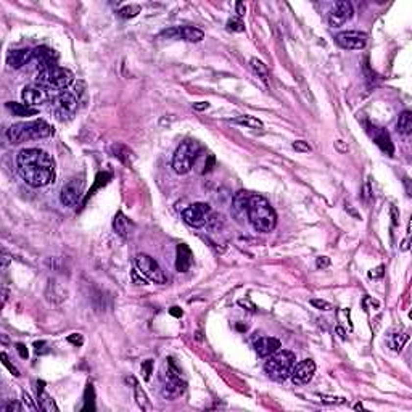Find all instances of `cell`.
I'll use <instances>...</instances> for the list:
<instances>
[{"mask_svg":"<svg viewBox=\"0 0 412 412\" xmlns=\"http://www.w3.org/2000/svg\"><path fill=\"white\" fill-rule=\"evenodd\" d=\"M16 166L21 179L29 187L39 189L55 180V161L41 148H23L16 156Z\"/></svg>","mask_w":412,"mask_h":412,"instance_id":"1","label":"cell"},{"mask_svg":"<svg viewBox=\"0 0 412 412\" xmlns=\"http://www.w3.org/2000/svg\"><path fill=\"white\" fill-rule=\"evenodd\" d=\"M246 218L253 225V229L258 230V232H272L275 225H277V214H275L274 208L270 206L267 198H264L263 195L250 196Z\"/></svg>","mask_w":412,"mask_h":412,"instance_id":"2","label":"cell"},{"mask_svg":"<svg viewBox=\"0 0 412 412\" xmlns=\"http://www.w3.org/2000/svg\"><path fill=\"white\" fill-rule=\"evenodd\" d=\"M50 135H53V127L44 120L16 122L13 126H10V129L7 131V139L13 145L27 142V140L47 139Z\"/></svg>","mask_w":412,"mask_h":412,"instance_id":"3","label":"cell"},{"mask_svg":"<svg viewBox=\"0 0 412 412\" xmlns=\"http://www.w3.org/2000/svg\"><path fill=\"white\" fill-rule=\"evenodd\" d=\"M160 385L161 394L166 399H176L185 391V382L180 377V372L172 363V359H166L160 370Z\"/></svg>","mask_w":412,"mask_h":412,"instance_id":"4","label":"cell"},{"mask_svg":"<svg viewBox=\"0 0 412 412\" xmlns=\"http://www.w3.org/2000/svg\"><path fill=\"white\" fill-rule=\"evenodd\" d=\"M296 364V354L289 349L274 353L269 356V361L264 364L266 374L275 382H285L291 374L293 365Z\"/></svg>","mask_w":412,"mask_h":412,"instance_id":"5","label":"cell"},{"mask_svg":"<svg viewBox=\"0 0 412 412\" xmlns=\"http://www.w3.org/2000/svg\"><path fill=\"white\" fill-rule=\"evenodd\" d=\"M74 81V74L63 66H52L48 70L41 71L36 77V84H39L45 90H63L70 87Z\"/></svg>","mask_w":412,"mask_h":412,"instance_id":"6","label":"cell"},{"mask_svg":"<svg viewBox=\"0 0 412 412\" xmlns=\"http://www.w3.org/2000/svg\"><path fill=\"white\" fill-rule=\"evenodd\" d=\"M198 151H200L198 142H195V140H185V142H182L177 146L176 153L172 156V169L177 174L190 172Z\"/></svg>","mask_w":412,"mask_h":412,"instance_id":"7","label":"cell"},{"mask_svg":"<svg viewBox=\"0 0 412 412\" xmlns=\"http://www.w3.org/2000/svg\"><path fill=\"white\" fill-rule=\"evenodd\" d=\"M135 267L142 275H145L146 279L155 282V284H166V275L165 270L161 269V266L151 256L145 255V253H139L135 256Z\"/></svg>","mask_w":412,"mask_h":412,"instance_id":"8","label":"cell"},{"mask_svg":"<svg viewBox=\"0 0 412 412\" xmlns=\"http://www.w3.org/2000/svg\"><path fill=\"white\" fill-rule=\"evenodd\" d=\"M211 206L208 203H194L182 211V219L195 229L203 227L210 219Z\"/></svg>","mask_w":412,"mask_h":412,"instance_id":"9","label":"cell"},{"mask_svg":"<svg viewBox=\"0 0 412 412\" xmlns=\"http://www.w3.org/2000/svg\"><path fill=\"white\" fill-rule=\"evenodd\" d=\"M77 103H79V100L74 94L61 92L58 97L53 100V113L61 121L70 120L77 110Z\"/></svg>","mask_w":412,"mask_h":412,"instance_id":"10","label":"cell"},{"mask_svg":"<svg viewBox=\"0 0 412 412\" xmlns=\"http://www.w3.org/2000/svg\"><path fill=\"white\" fill-rule=\"evenodd\" d=\"M335 42L346 50H363L367 44V34L361 31H343L335 36Z\"/></svg>","mask_w":412,"mask_h":412,"instance_id":"11","label":"cell"},{"mask_svg":"<svg viewBox=\"0 0 412 412\" xmlns=\"http://www.w3.org/2000/svg\"><path fill=\"white\" fill-rule=\"evenodd\" d=\"M84 190V182L81 179H71L70 182H66L60 190V201L63 206H76L77 201L81 200Z\"/></svg>","mask_w":412,"mask_h":412,"instance_id":"12","label":"cell"},{"mask_svg":"<svg viewBox=\"0 0 412 412\" xmlns=\"http://www.w3.org/2000/svg\"><path fill=\"white\" fill-rule=\"evenodd\" d=\"M314 374H315V363L313 359H304L293 365L290 377L295 385H306L308 382H311Z\"/></svg>","mask_w":412,"mask_h":412,"instance_id":"13","label":"cell"},{"mask_svg":"<svg viewBox=\"0 0 412 412\" xmlns=\"http://www.w3.org/2000/svg\"><path fill=\"white\" fill-rule=\"evenodd\" d=\"M351 16H353V5L348 0H340L329 11V24L332 27H340L348 20H351Z\"/></svg>","mask_w":412,"mask_h":412,"instance_id":"14","label":"cell"},{"mask_svg":"<svg viewBox=\"0 0 412 412\" xmlns=\"http://www.w3.org/2000/svg\"><path fill=\"white\" fill-rule=\"evenodd\" d=\"M56 58H58V55L55 53V50L52 48H48V47H37V48H34L32 50V63H34V68L41 73V71H45V70H48V68H52V66H56Z\"/></svg>","mask_w":412,"mask_h":412,"instance_id":"15","label":"cell"},{"mask_svg":"<svg viewBox=\"0 0 412 412\" xmlns=\"http://www.w3.org/2000/svg\"><path fill=\"white\" fill-rule=\"evenodd\" d=\"M161 36L184 39V41H189V42H200V41H203V37H205V32L194 26H182V27H172V29L163 31Z\"/></svg>","mask_w":412,"mask_h":412,"instance_id":"16","label":"cell"},{"mask_svg":"<svg viewBox=\"0 0 412 412\" xmlns=\"http://www.w3.org/2000/svg\"><path fill=\"white\" fill-rule=\"evenodd\" d=\"M21 98L26 105L29 106H36L45 103L48 100V90H45L44 87H41L39 84H31V86H26L21 92Z\"/></svg>","mask_w":412,"mask_h":412,"instance_id":"17","label":"cell"},{"mask_svg":"<svg viewBox=\"0 0 412 412\" xmlns=\"http://www.w3.org/2000/svg\"><path fill=\"white\" fill-rule=\"evenodd\" d=\"M367 132L372 137V140L379 145V148L383 151V153H387L388 156H393L394 153V148H393V144H391V139H390V134H388L385 129L382 127H377V126H372V124H367Z\"/></svg>","mask_w":412,"mask_h":412,"instance_id":"18","label":"cell"},{"mask_svg":"<svg viewBox=\"0 0 412 412\" xmlns=\"http://www.w3.org/2000/svg\"><path fill=\"white\" fill-rule=\"evenodd\" d=\"M280 341L274 337H261L255 343V349L259 358H269L280 349Z\"/></svg>","mask_w":412,"mask_h":412,"instance_id":"19","label":"cell"},{"mask_svg":"<svg viewBox=\"0 0 412 412\" xmlns=\"http://www.w3.org/2000/svg\"><path fill=\"white\" fill-rule=\"evenodd\" d=\"M32 60V50L31 48H18V50H11L7 56V63L13 70H20L24 65H27Z\"/></svg>","mask_w":412,"mask_h":412,"instance_id":"20","label":"cell"},{"mask_svg":"<svg viewBox=\"0 0 412 412\" xmlns=\"http://www.w3.org/2000/svg\"><path fill=\"white\" fill-rule=\"evenodd\" d=\"M194 263V253L185 243L177 245L176 250V269L179 272H187Z\"/></svg>","mask_w":412,"mask_h":412,"instance_id":"21","label":"cell"},{"mask_svg":"<svg viewBox=\"0 0 412 412\" xmlns=\"http://www.w3.org/2000/svg\"><path fill=\"white\" fill-rule=\"evenodd\" d=\"M250 196H251V194H248V192H243V190L237 192L235 196H234V214L239 221H242V219L246 216Z\"/></svg>","mask_w":412,"mask_h":412,"instance_id":"22","label":"cell"},{"mask_svg":"<svg viewBox=\"0 0 412 412\" xmlns=\"http://www.w3.org/2000/svg\"><path fill=\"white\" fill-rule=\"evenodd\" d=\"M111 153L115 158H118L121 163H124L126 166L132 165V151L127 148L124 144H113L111 145Z\"/></svg>","mask_w":412,"mask_h":412,"instance_id":"23","label":"cell"},{"mask_svg":"<svg viewBox=\"0 0 412 412\" xmlns=\"http://www.w3.org/2000/svg\"><path fill=\"white\" fill-rule=\"evenodd\" d=\"M7 108L13 113V116H34L37 115L39 110L37 108H32V106L26 105V103H16V101H8L7 103Z\"/></svg>","mask_w":412,"mask_h":412,"instance_id":"24","label":"cell"},{"mask_svg":"<svg viewBox=\"0 0 412 412\" xmlns=\"http://www.w3.org/2000/svg\"><path fill=\"white\" fill-rule=\"evenodd\" d=\"M129 225H131L129 219L124 216L121 211L116 213L115 219H113V229L116 230V234L121 235V237H127L129 235Z\"/></svg>","mask_w":412,"mask_h":412,"instance_id":"25","label":"cell"},{"mask_svg":"<svg viewBox=\"0 0 412 412\" xmlns=\"http://www.w3.org/2000/svg\"><path fill=\"white\" fill-rule=\"evenodd\" d=\"M398 132L403 135H409L412 132V113L409 110H404L398 118Z\"/></svg>","mask_w":412,"mask_h":412,"instance_id":"26","label":"cell"},{"mask_svg":"<svg viewBox=\"0 0 412 412\" xmlns=\"http://www.w3.org/2000/svg\"><path fill=\"white\" fill-rule=\"evenodd\" d=\"M37 406H39V409L44 411V412H56L58 411L55 401L48 396L47 393H45V390L37 393Z\"/></svg>","mask_w":412,"mask_h":412,"instance_id":"27","label":"cell"},{"mask_svg":"<svg viewBox=\"0 0 412 412\" xmlns=\"http://www.w3.org/2000/svg\"><path fill=\"white\" fill-rule=\"evenodd\" d=\"M134 394H135V401H137L140 409H142V411H151V409H153V406H151L148 396H146V393L139 385L134 387Z\"/></svg>","mask_w":412,"mask_h":412,"instance_id":"28","label":"cell"},{"mask_svg":"<svg viewBox=\"0 0 412 412\" xmlns=\"http://www.w3.org/2000/svg\"><path fill=\"white\" fill-rule=\"evenodd\" d=\"M250 63H251L253 71L256 73V76L261 79L264 84H267V81H269V70H267V66L264 65L261 60H258V58H251Z\"/></svg>","mask_w":412,"mask_h":412,"instance_id":"29","label":"cell"},{"mask_svg":"<svg viewBox=\"0 0 412 412\" xmlns=\"http://www.w3.org/2000/svg\"><path fill=\"white\" fill-rule=\"evenodd\" d=\"M234 122L237 124H242V126H245V127H250V129H263V121L261 120H258V118L255 116H239V118H235V120H232Z\"/></svg>","mask_w":412,"mask_h":412,"instance_id":"30","label":"cell"},{"mask_svg":"<svg viewBox=\"0 0 412 412\" xmlns=\"http://www.w3.org/2000/svg\"><path fill=\"white\" fill-rule=\"evenodd\" d=\"M408 340H409V337L406 334H393V335H390V338H388V345H390L393 351H401Z\"/></svg>","mask_w":412,"mask_h":412,"instance_id":"31","label":"cell"},{"mask_svg":"<svg viewBox=\"0 0 412 412\" xmlns=\"http://www.w3.org/2000/svg\"><path fill=\"white\" fill-rule=\"evenodd\" d=\"M140 5H127V7H122L120 11H118V15L121 16V18H134V16H137L140 13Z\"/></svg>","mask_w":412,"mask_h":412,"instance_id":"32","label":"cell"},{"mask_svg":"<svg viewBox=\"0 0 412 412\" xmlns=\"http://www.w3.org/2000/svg\"><path fill=\"white\" fill-rule=\"evenodd\" d=\"M84 398H86V406L82 408V411H89V409L94 411L95 406H94V387L92 385H87Z\"/></svg>","mask_w":412,"mask_h":412,"instance_id":"33","label":"cell"},{"mask_svg":"<svg viewBox=\"0 0 412 412\" xmlns=\"http://www.w3.org/2000/svg\"><path fill=\"white\" fill-rule=\"evenodd\" d=\"M227 29L235 31V32H243L245 31V24H243V21H242L240 18H232V20L227 21Z\"/></svg>","mask_w":412,"mask_h":412,"instance_id":"34","label":"cell"},{"mask_svg":"<svg viewBox=\"0 0 412 412\" xmlns=\"http://www.w3.org/2000/svg\"><path fill=\"white\" fill-rule=\"evenodd\" d=\"M151 374H153V361L151 359H146L142 363V375H144V380L148 382Z\"/></svg>","mask_w":412,"mask_h":412,"instance_id":"35","label":"cell"},{"mask_svg":"<svg viewBox=\"0 0 412 412\" xmlns=\"http://www.w3.org/2000/svg\"><path fill=\"white\" fill-rule=\"evenodd\" d=\"M293 148L300 151V153H309L311 151V145L304 142V140H296V142H293Z\"/></svg>","mask_w":412,"mask_h":412,"instance_id":"36","label":"cell"},{"mask_svg":"<svg viewBox=\"0 0 412 412\" xmlns=\"http://www.w3.org/2000/svg\"><path fill=\"white\" fill-rule=\"evenodd\" d=\"M311 304L314 308H317L320 309V311H330L332 309V304L330 303H327L324 300H317V298H314V300H311Z\"/></svg>","mask_w":412,"mask_h":412,"instance_id":"37","label":"cell"},{"mask_svg":"<svg viewBox=\"0 0 412 412\" xmlns=\"http://www.w3.org/2000/svg\"><path fill=\"white\" fill-rule=\"evenodd\" d=\"M23 404H24V408L27 409V411H36L39 406H36L34 404V401L31 399V396H29V393H23Z\"/></svg>","mask_w":412,"mask_h":412,"instance_id":"38","label":"cell"},{"mask_svg":"<svg viewBox=\"0 0 412 412\" xmlns=\"http://www.w3.org/2000/svg\"><path fill=\"white\" fill-rule=\"evenodd\" d=\"M363 200L365 203H369L372 200V187H370V180H365V184H364V187H363Z\"/></svg>","mask_w":412,"mask_h":412,"instance_id":"39","label":"cell"},{"mask_svg":"<svg viewBox=\"0 0 412 412\" xmlns=\"http://www.w3.org/2000/svg\"><path fill=\"white\" fill-rule=\"evenodd\" d=\"M2 363H3V365H5V367H7V369H8V370H10L11 374H13L15 377H20V370L16 369L15 365H11V364H10V361H8V356H7V354H5V353H2Z\"/></svg>","mask_w":412,"mask_h":412,"instance_id":"40","label":"cell"},{"mask_svg":"<svg viewBox=\"0 0 412 412\" xmlns=\"http://www.w3.org/2000/svg\"><path fill=\"white\" fill-rule=\"evenodd\" d=\"M68 341L71 343V345H74V346H81L82 343H84V338L81 334H71L70 337H68Z\"/></svg>","mask_w":412,"mask_h":412,"instance_id":"41","label":"cell"},{"mask_svg":"<svg viewBox=\"0 0 412 412\" xmlns=\"http://www.w3.org/2000/svg\"><path fill=\"white\" fill-rule=\"evenodd\" d=\"M315 266H317V269L329 267L330 266V259L327 258V256H319L317 259H315Z\"/></svg>","mask_w":412,"mask_h":412,"instance_id":"42","label":"cell"},{"mask_svg":"<svg viewBox=\"0 0 412 412\" xmlns=\"http://www.w3.org/2000/svg\"><path fill=\"white\" fill-rule=\"evenodd\" d=\"M319 398H320V401L325 404H338V403L345 401L343 398H335V396H319Z\"/></svg>","mask_w":412,"mask_h":412,"instance_id":"43","label":"cell"},{"mask_svg":"<svg viewBox=\"0 0 412 412\" xmlns=\"http://www.w3.org/2000/svg\"><path fill=\"white\" fill-rule=\"evenodd\" d=\"M383 272H385V267L379 266L377 269H372V270H370V272H369V277H370V279H380V277H383Z\"/></svg>","mask_w":412,"mask_h":412,"instance_id":"44","label":"cell"},{"mask_svg":"<svg viewBox=\"0 0 412 412\" xmlns=\"http://www.w3.org/2000/svg\"><path fill=\"white\" fill-rule=\"evenodd\" d=\"M21 409H23V408H21V406H20L18 403H8V404L3 408V411H5V412H13V411L20 412Z\"/></svg>","mask_w":412,"mask_h":412,"instance_id":"45","label":"cell"},{"mask_svg":"<svg viewBox=\"0 0 412 412\" xmlns=\"http://www.w3.org/2000/svg\"><path fill=\"white\" fill-rule=\"evenodd\" d=\"M235 10H237V16H239V18H242V16H245V13H246V8H245V5L242 3V2H237V5H235Z\"/></svg>","mask_w":412,"mask_h":412,"instance_id":"46","label":"cell"},{"mask_svg":"<svg viewBox=\"0 0 412 412\" xmlns=\"http://www.w3.org/2000/svg\"><path fill=\"white\" fill-rule=\"evenodd\" d=\"M16 349H18L20 356H21L23 359H26V358H27V349H26V346H24V345H23V343H18V345H16Z\"/></svg>","mask_w":412,"mask_h":412,"instance_id":"47","label":"cell"},{"mask_svg":"<svg viewBox=\"0 0 412 412\" xmlns=\"http://www.w3.org/2000/svg\"><path fill=\"white\" fill-rule=\"evenodd\" d=\"M214 161H216V158H214V155H210V158H208V161H206V165H205V172L211 171Z\"/></svg>","mask_w":412,"mask_h":412,"instance_id":"48","label":"cell"},{"mask_svg":"<svg viewBox=\"0 0 412 412\" xmlns=\"http://www.w3.org/2000/svg\"><path fill=\"white\" fill-rule=\"evenodd\" d=\"M169 314L174 315V317H182V311H180V308H177V306L169 309Z\"/></svg>","mask_w":412,"mask_h":412,"instance_id":"49","label":"cell"},{"mask_svg":"<svg viewBox=\"0 0 412 412\" xmlns=\"http://www.w3.org/2000/svg\"><path fill=\"white\" fill-rule=\"evenodd\" d=\"M208 106H210V103H206V101H200V103H194V108H195V110H198V111L206 110Z\"/></svg>","mask_w":412,"mask_h":412,"instance_id":"50","label":"cell"},{"mask_svg":"<svg viewBox=\"0 0 412 412\" xmlns=\"http://www.w3.org/2000/svg\"><path fill=\"white\" fill-rule=\"evenodd\" d=\"M36 351L37 353H41V354H44V353H47V349H44V346H45V343L44 341H41V343H36Z\"/></svg>","mask_w":412,"mask_h":412,"instance_id":"51","label":"cell"},{"mask_svg":"<svg viewBox=\"0 0 412 412\" xmlns=\"http://www.w3.org/2000/svg\"><path fill=\"white\" fill-rule=\"evenodd\" d=\"M391 216H393V224H394V225H398V219H399V216H398V211H396V208H394V206H391Z\"/></svg>","mask_w":412,"mask_h":412,"instance_id":"52","label":"cell"},{"mask_svg":"<svg viewBox=\"0 0 412 412\" xmlns=\"http://www.w3.org/2000/svg\"><path fill=\"white\" fill-rule=\"evenodd\" d=\"M3 269H7V266H8V263H10V256L7 255V253H3Z\"/></svg>","mask_w":412,"mask_h":412,"instance_id":"53","label":"cell"},{"mask_svg":"<svg viewBox=\"0 0 412 412\" xmlns=\"http://www.w3.org/2000/svg\"><path fill=\"white\" fill-rule=\"evenodd\" d=\"M363 408H364V406H363V404H361V403H358L356 406H354V409H363Z\"/></svg>","mask_w":412,"mask_h":412,"instance_id":"54","label":"cell"}]
</instances>
